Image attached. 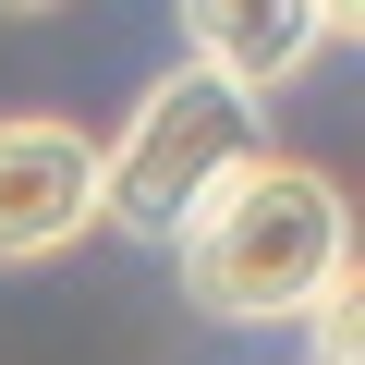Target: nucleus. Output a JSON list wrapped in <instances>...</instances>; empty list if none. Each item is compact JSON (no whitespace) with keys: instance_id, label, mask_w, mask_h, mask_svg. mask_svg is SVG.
<instances>
[{"instance_id":"obj_5","label":"nucleus","mask_w":365,"mask_h":365,"mask_svg":"<svg viewBox=\"0 0 365 365\" xmlns=\"http://www.w3.org/2000/svg\"><path fill=\"white\" fill-rule=\"evenodd\" d=\"M292 329H317V365H365V292H353V280H329Z\"/></svg>"},{"instance_id":"obj_1","label":"nucleus","mask_w":365,"mask_h":365,"mask_svg":"<svg viewBox=\"0 0 365 365\" xmlns=\"http://www.w3.org/2000/svg\"><path fill=\"white\" fill-rule=\"evenodd\" d=\"M170 256H182L195 317H220V329H292L329 280H353V195L317 158L256 146L220 195L170 232Z\"/></svg>"},{"instance_id":"obj_2","label":"nucleus","mask_w":365,"mask_h":365,"mask_svg":"<svg viewBox=\"0 0 365 365\" xmlns=\"http://www.w3.org/2000/svg\"><path fill=\"white\" fill-rule=\"evenodd\" d=\"M256 146H268V98L220 86L207 61H182V73H158V86L134 98L122 146H98V220H122V232L170 244V232L195 220V207L220 195Z\"/></svg>"},{"instance_id":"obj_6","label":"nucleus","mask_w":365,"mask_h":365,"mask_svg":"<svg viewBox=\"0 0 365 365\" xmlns=\"http://www.w3.org/2000/svg\"><path fill=\"white\" fill-rule=\"evenodd\" d=\"M0 13H49V0H0Z\"/></svg>"},{"instance_id":"obj_3","label":"nucleus","mask_w":365,"mask_h":365,"mask_svg":"<svg viewBox=\"0 0 365 365\" xmlns=\"http://www.w3.org/2000/svg\"><path fill=\"white\" fill-rule=\"evenodd\" d=\"M98 232V134L0 110V268H49Z\"/></svg>"},{"instance_id":"obj_4","label":"nucleus","mask_w":365,"mask_h":365,"mask_svg":"<svg viewBox=\"0 0 365 365\" xmlns=\"http://www.w3.org/2000/svg\"><path fill=\"white\" fill-rule=\"evenodd\" d=\"M341 0H182V61H207L244 98H280L317 49H341Z\"/></svg>"}]
</instances>
